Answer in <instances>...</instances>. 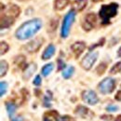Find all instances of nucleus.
<instances>
[{
    "label": "nucleus",
    "mask_w": 121,
    "mask_h": 121,
    "mask_svg": "<svg viewBox=\"0 0 121 121\" xmlns=\"http://www.w3.org/2000/svg\"><path fill=\"white\" fill-rule=\"evenodd\" d=\"M42 26V22L39 19L31 20L23 23L18 30L16 31V37L21 40H25L33 36Z\"/></svg>",
    "instance_id": "obj_1"
},
{
    "label": "nucleus",
    "mask_w": 121,
    "mask_h": 121,
    "mask_svg": "<svg viewBox=\"0 0 121 121\" xmlns=\"http://www.w3.org/2000/svg\"><path fill=\"white\" fill-rule=\"evenodd\" d=\"M2 9H1V20H0V25L1 28H8L15 21V18L18 17V15L20 14L21 10L20 8L16 5H9L7 7H4L3 5H1Z\"/></svg>",
    "instance_id": "obj_2"
},
{
    "label": "nucleus",
    "mask_w": 121,
    "mask_h": 121,
    "mask_svg": "<svg viewBox=\"0 0 121 121\" xmlns=\"http://www.w3.org/2000/svg\"><path fill=\"white\" fill-rule=\"evenodd\" d=\"M118 5L117 3H111L109 5H104L100 10V17L104 24H107L111 18L115 17L117 13Z\"/></svg>",
    "instance_id": "obj_3"
},
{
    "label": "nucleus",
    "mask_w": 121,
    "mask_h": 121,
    "mask_svg": "<svg viewBox=\"0 0 121 121\" xmlns=\"http://www.w3.org/2000/svg\"><path fill=\"white\" fill-rule=\"evenodd\" d=\"M75 15H76L75 12L71 10L64 17L62 26H61V37L65 38L68 36V35L70 33V28H71V26L75 21Z\"/></svg>",
    "instance_id": "obj_4"
},
{
    "label": "nucleus",
    "mask_w": 121,
    "mask_h": 121,
    "mask_svg": "<svg viewBox=\"0 0 121 121\" xmlns=\"http://www.w3.org/2000/svg\"><path fill=\"white\" fill-rule=\"evenodd\" d=\"M99 91L103 94H109L112 93L116 88V80L110 77L104 78L100 84H99Z\"/></svg>",
    "instance_id": "obj_5"
},
{
    "label": "nucleus",
    "mask_w": 121,
    "mask_h": 121,
    "mask_svg": "<svg viewBox=\"0 0 121 121\" xmlns=\"http://www.w3.org/2000/svg\"><path fill=\"white\" fill-rule=\"evenodd\" d=\"M97 58H98V52L97 51L90 52L89 54H87L83 58V60H81V66L85 70H90L91 67L93 66V64L95 63Z\"/></svg>",
    "instance_id": "obj_6"
},
{
    "label": "nucleus",
    "mask_w": 121,
    "mask_h": 121,
    "mask_svg": "<svg viewBox=\"0 0 121 121\" xmlns=\"http://www.w3.org/2000/svg\"><path fill=\"white\" fill-rule=\"evenodd\" d=\"M82 99L85 103L90 105H94L99 102L97 94L92 91H85L82 93Z\"/></svg>",
    "instance_id": "obj_7"
},
{
    "label": "nucleus",
    "mask_w": 121,
    "mask_h": 121,
    "mask_svg": "<svg viewBox=\"0 0 121 121\" xmlns=\"http://www.w3.org/2000/svg\"><path fill=\"white\" fill-rule=\"evenodd\" d=\"M75 113H76V115L79 116L80 117L88 118V119H91L93 117V116H94V114L91 112L90 109H88L87 107L82 105L77 106L76 108V110H75Z\"/></svg>",
    "instance_id": "obj_8"
},
{
    "label": "nucleus",
    "mask_w": 121,
    "mask_h": 121,
    "mask_svg": "<svg viewBox=\"0 0 121 121\" xmlns=\"http://www.w3.org/2000/svg\"><path fill=\"white\" fill-rule=\"evenodd\" d=\"M42 44H43V38L37 37L35 40L30 41L27 45L25 46V48L29 52H35V51H37L40 48V47L42 46Z\"/></svg>",
    "instance_id": "obj_9"
},
{
    "label": "nucleus",
    "mask_w": 121,
    "mask_h": 121,
    "mask_svg": "<svg viewBox=\"0 0 121 121\" xmlns=\"http://www.w3.org/2000/svg\"><path fill=\"white\" fill-rule=\"evenodd\" d=\"M95 22H96V16H95V14H93V13L88 14L84 19V22H83V24H82L83 28L87 31L91 30L94 27Z\"/></svg>",
    "instance_id": "obj_10"
},
{
    "label": "nucleus",
    "mask_w": 121,
    "mask_h": 121,
    "mask_svg": "<svg viewBox=\"0 0 121 121\" xmlns=\"http://www.w3.org/2000/svg\"><path fill=\"white\" fill-rule=\"evenodd\" d=\"M71 48H72V51L74 52L76 58H78L79 55H80V54L84 51V49L86 48V45H85L84 42H76L75 44L72 45Z\"/></svg>",
    "instance_id": "obj_11"
},
{
    "label": "nucleus",
    "mask_w": 121,
    "mask_h": 121,
    "mask_svg": "<svg viewBox=\"0 0 121 121\" xmlns=\"http://www.w3.org/2000/svg\"><path fill=\"white\" fill-rule=\"evenodd\" d=\"M88 4V0H76L72 4V9L76 11L83 10Z\"/></svg>",
    "instance_id": "obj_12"
},
{
    "label": "nucleus",
    "mask_w": 121,
    "mask_h": 121,
    "mask_svg": "<svg viewBox=\"0 0 121 121\" xmlns=\"http://www.w3.org/2000/svg\"><path fill=\"white\" fill-rule=\"evenodd\" d=\"M59 117V114L57 111L52 110V111H48L44 114L43 117V120L44 121H57Z\"/></svg>",
    "instance_id": "obj_13"
},
{
    "label": "nucleus",
    "mask_w": 121,
    "mask_h": 121,
    "mask_svg": "<svg viewBox=\"0 0 121 121\" xmlns=\"http://www.w3.org/2000/svg\"><path fill=\"white\" fill-rule=\"evenodd\" d=\"M55 53V47L53 45H49L47 47L45 51L42 54V59L43 60H48L49 58H51L53 56V54Z\"/></svg>",
    "instance_id": "obj_14"
},
{
    "label": "nucleus",
    "mask_w": 121,
    "mask_h": 121,
    "mask_svg": "<svg viewBox=\"0 0 121 121\" xmlns=\"http://www.w3.org/2000/svg\"><path fill=\"white\" fill-rule=\"evenodd\" d=\"M69 1L70 0H55L54 1V8L57 10H61L68 5Z\"/></svg>",
    "instance_id": "obj_15"
},
{
    "label": "nucleus",
    "mask_w": 121,
    "mask_h": 121,
    "mask_svg": "<svg viewBox=\"0 0 121 121\" xmlns=\"http://www.w3.org/2000/svg\"><path fill=\"white\" fill-rule=\"evenodd\" d=\"M35 69H36V65L34 64V63H32L29 66H27V68H26V70H25V72L23 74V78L24 79H28L33 75V73L35 71Z\"/></svg>",
    "instance_id": "obj_16"
},
{
    "label": "nucleus",
    "mask_w": 121,
    "mask_h": 121,
    "mask_svg": "<svg viewBox=\"0 0 121 121\" xmlns=\"http://www.w3.org/2000/svg\"><path fill=\"white\" fill-rule=\"evenodd\" d=\"M6 107H7V111H8L9 117H12V116L15 113L16 105L13 103H11V102H8V103H6Z\"/></svg>",
    "instance_id": "obj_17"
},
{
    "label": "nucleus",
    "mask_w": 121,
    "mask_h": 121,
    "mask_svg": "<svg viewBox=\"0 0 121 121\" xmlns=\"http://www.w3.org/2000/svg\"><path fill=\"white\" fill-rule=\"evenodd\" d=\"M8 69H9L8 62L5 61V60H1V62H0V76H5L7 74V72H8Z\"/></svg>",
    "instance_id": "obj_18"
},
{
    "label": "nucleus",
    "mask_w": 121,
    "mask_h": 121,
    "mask_svg": "<svg viewBox=\"0 0 121 121\" xmlns=\"http://www.w3.org/2000/svg\"><path fill=\"white\" fill-rule=\"evenodd\" d=\"M52 70H53V63L46 64L45 66L42 68V75H43L44 76H48Z\"/></svg>",
    "instance_id": "obj_19"
},
{
    "label": "nucleus",
    "mask_w": 121,
    "mask_h": 121,
    "mask_svg": "<svg viewBox=\"0 0 121 121\" xmlns=\"http://www.w3.org/2000/svg\"><path fill=\"white\" fill-rule=\"evenodd\" d=\"M73 73H74V67L70 66V67L66 68V69H65V70L62 72V76H63L64 78L68 79V78H70V77L72 76Z\"/></svg>",
    "instance_id": "obj_20"
},
{
    "label": "nucleus",
    "mask_w": 121,
    "mask_h": 121,
    "mask_svg": "<svg viewBox=\"0 0 121 121\" xmlns=\"http://www.w3.org/2000/svg\"><path fill=\"white\" fill-rule=\"evenodd\" d=\"M120 71H121V61H119V62L116 63V64L111 68V70H110V74L115 75V74H117V73H119Z\"/></svg>",
    "instance_id": "obj_21"
},
{
    "label": "nucleus",
    "mask_w": 121,
    "mask_h": 121,
    "mask_svg": "<svg viewBox=\"0 0 121 121\" xmlns=\"http://www.w3.org/2000/svg\"><path fill=\"white\" fill-rule=\"evenodd\" d=\"M8 50H9V45H8L6 42L2 41V42L0 43V51H1L0 53H1V55L5 54Z\"/></svg>",
    "instance_id": "obj_22"
},
{
    "label": "nucleus",
    "mask_w": 121,
    "mask_h": 121,
    "mask_svg": "<svg viewBox=\"0 0 121 121\" xmlns=\"http://www.w3.org/2000/svg\"><path fill=\"white\" fill-rule=\"evenodd\" d=\"M106 69V64L105 63H101L98 67H97V73H98V75H103L104 73V71H105Z\"/></svg>",
    "instance_id": "obj_23"
},
{
    "label": "nucleus",
    "mask_w": 121,
    "mask_h": 121,
    "mask_svg": "<svg viewBox=\"0 0 121 121\" xmlns=\"http://www.w3.org/2000/svg\"><path fill=\"white\" fill-rule=\"evenodd\" d=\"M7 91V83L5 82H1L0 84V95L3 96Z\"/></svg>",
    "instance_id": "obj_24"
},
{
    "label": "nucleus",
    "mask_w": 121,
    "mask_h": 121,
    "mask_svg": "<svg viewBox=\"0 0 121 121\" xmlns=\"http://www.w3.org/2000/svg\"><path fill=\"white\" fill-rule=\"evenodd\" d=\"M57 121H76L75 118L71 117L70 116H63V117H59Z\"/></svg>",
    "instance_id": "obj_25"
},
{
    "label": "nucleus",
    "mask_w": 121,
    "mask_h": 121,
    "mask_svg": "<svg viewBox=\"0 0 121 121\" xmlns=\"http://www.w3.org/2000/svg\"><path fill=\"white\" fill-rule=\"evenodd\" d=\"M34 84H35V86H40V85H41V77H40V76H35V80H34Z\"/></svg>",
    "instance_id": "obj_26"
},
{
    "label": "nucleus",
    "mask_w": 121,
    "mask_h": 121,
    "mask_svg": "<svg viewBox=\"0 0 121 121\" xmlns=\"http://www.w3.org/2000/svg\"><path fill=\"white\" fill-rule=\"evenodd\" d=\"M117 109H118V107L115 105H109L106 107V110H107V111H110V112H115V111H117Z\"/></svg>",
    "instance_id": "obj_27"
},
{
    "label": "nucleus",
    "mask_w": 121,
    "mask_h": 121,
    "mask_svg": "<svg viewBox=\"0 0 121 121\" xmlns=\"http://www.w3.org/2000/svg\"><path fill=\"white\" fill-rule=\"evenodd\" d=\"M58 63H59V68H58L59 70H61L62 68H64V67H65V63H64L62 60H60V59H59V60H58Z\"/></svg>",
    "instance_id": "obj_28"
},
{
    "label": "nucleus",
    "mask_w": 121,
    "mask_h": 121,
    "mask_svg": "<svg viewBox=\"0 0 121 121\" xmlns=\"http://www.w3.org/2000/svg\"><path fill=\"white\" fill-rule=\"evenodd\" d=\"M116 100L117 101H121V91H117V95H116Z\"/></svg>",
    "instance_id": "obj_29"
},
{
    "label": "nucleus",
    "mask_w": 121,
    "mask_h": 121,
    "mask_svg": "<svg viewBox=\"0 0 121 121\" xmlns=\"http://www.w3.org/2000/svg\"><path fill=\"white\" fill-rule=\"evenodd\" d=\"M101 118H103V119H104V120H111V119L113 118V117H112V116H102Z\"/></svg>",
    "instance_id": "obj_30"
},
{
    "label": "nucleus",
    "mask_w": 121,
    "mask_h": 121,
    "mask_svg": "<svg viewBox=\"0 0 121 121\" xmlns=\"http://www.w3.org/2000/svg\"><path fill=\"white\" fill-rule=\"evenodd\" d=\"M11 121H22V117H16V118H13Z\"/></svg>",
    "instance_id": "obj_31"
},
{
    "label": "nucleus",
    "mask_w": 121,
    "mask_h": 121,
    "mask_svg": "<svg viewBox=\"0 0 121 121\" xmlns=\"http://www.w3.org/2000/svg\"><path fill=\"white\" fill-rule=\"evenodd\" d=\"M115 121H121V115H119V116L115 119Z\"/></svg>",
    "instance_id": "obj_32"
},
{
    "label": "nucleus",
    "mask_w": 121,
    "mask_h": 121,
    "mask_svg": "<svg viewBox=\"0 0 121 121\" xmlns=\"http://www.w3.org/2000/svg\"><path fill=\"white\" fill-rule=\"evenodd\" d=\"M117 54H118V57H120L121 58V48L118 49V52H117Z\"/></svg>",
    "instance_id": "obj_33"
},
{
    "label": "nucleus",
    "mask_w": 121,
    "mask_h": 121,
    "mask_svg": "<svg viewBox=\"0 0 121 121\" xmlns=\"http://www.w3.org/2000/svg\"><path fill=\"white\" fill-rule=\"evenodd\" d=\"M92 1H94V2H99V1H102V0H92Z\"/></svg>",
    "instance_id": "obj_34"
}]
</instances>
